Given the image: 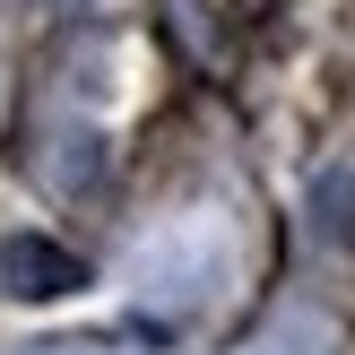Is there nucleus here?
<instances>
[{
	"instance_id": "nucleus-1",
	"label": "nucleus",
	"mask_w": 355,
	"mask_h": 355,
	"mask_svg": "<svg viewBox=\"0 0 355 355\" xmlns=\"http://www.w3.org/2000/svg\"><path fill=\"white\" fill-rule=\"evenodd\" d=\"M0 277H9V295H26V304H61V295L87 286V260L61 252L52 234H9L0 243Z\"/></svg>"
},
{
	"instance_id": "nucleus-2",
	"label": "nucleus",
	"mask_w": 355,
	"mask_h": 355,
	"mask_svg": "<svg viewBox=\"0 0 355 355\" xmlns=\"http://www.w3.org/2000/svg\"><path fill=\"white\" fill-rule=\"evenodd\" d=\"M44 355H87V347H44Z\"/></svg>"
}]
</instances>
